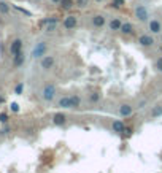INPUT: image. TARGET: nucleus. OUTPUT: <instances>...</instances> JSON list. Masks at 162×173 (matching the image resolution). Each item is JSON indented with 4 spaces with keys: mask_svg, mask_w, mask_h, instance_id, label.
Masks as SVG:
<instances>
[{
    "mask_svg": "<svg viewBox=\"0 0 162 173\" xmlns=\"http://www.w3.org/2000/svg\"><path fill=\"white\" fill-rule=\"evenodd\" d=\"M92 24H94L96 27H103L105 26V18L102 14H96L94 18H92Z\"/></svg>",
    "mask_w": 162,
    "mask_h": 173,
    "instance_id": "9b49d317",
    "label": "nucleus"
},
{
    "mask_svg": "<svg viewBox=\"0 0 162 173\" xmlns=\"http://www.w3.org/2000/svg\"><path fill=\"white\" fill-rule=\"evenodd\" d=\"M89 100H91V102H94V103H96V102H99V100H100V94L92 92V94L89 95Z\"/></svg>",
    "mask_w": 162,
    "mask_h": 173,
    "instance_id": "412c9836",
    "label": "nucleus"
},
{
    "mask_svg": "<svg viewBox=\"0 0 162 173\" xmlns=\"http://www.w3.org/2000/svg\"><path fill=\"white\" fill-rule=\"evenodd\" d=\"M138 43H140L142 46H145V48H148V46L154 45V38L151 35H140L138 37Z\"/></svg>",
    "mask_w": 162,
    "mask_h": 173,
    "instance_id": "423d86ee",
    "label": "nucleus"
},
{
    "mask_svg": "<svg viewBox=\"0 0 162 173\" xmlns=\"http://www.w3.org/2000/svg\"><path fill=\"white\" fill-rule=\"evenodd\" d=\"M148 26H149V30H151L153 34H159V32L162 30V26H160V22H159L157 19H151V21L148 22Z\"/></svg>",
    "mask_w": 162,
    "mask_h": 173,
    "instance_id": "6e6552de",
    "label": "nucleus"
},
{
    "mask_svg": "<svg viewBox=\"0 0 162 173\" xmlns=\"http://www.w3.org/2000/svg\"><path fill=\"white\" fill-rule=\"evenodd\" d=\"M97 2H102V0H97Z\"/></svg>",
    "mask_w": 162,
    "mask_h": 173,
    "instance_id": "2f4dec72",
    "label": "nucleus"
},
{
    "mask_svg": "<svg viewBox=\"0 0 162 173\" xmlns=\"http://www.w3.org/2000/svg\"><path fill=\"white\" fill-rule=\"evenodd\" d=\"M119 114L123 116V118H127V116H130L132 114V107L130 105H121L119 107Z\"/></svg>",
    "mask_w": 162,
    "mask_h": 173,
    "instance_id": "f8f14e48",
    "label": "nucleus"
},
{
    "mask_svg": "<svg viewBox=\"0 0 162 173\" xmlns=\"http://www.w3.org/2000/svg\"><path fill=\"white\" fill-rule=\"evenodd\" d=\"M0 122H2V124H7L8 122V114L7 113H0Z\"/></svg>",
    "mask_w": 162,
    "mask_h": 173,
    "instance_id": "393cba45",
    "label": "nucleus"
},
{
    "mask_svg": "<svg viewBox=\"0 0 162 173\" xmlns=\"http://www.w3.org/2000/svg\"><path fill=\"white\" fill-rule=\"evenodd\" d=\"M53 122H54L56 126H64L65 122H67V116L64 113H56L53 116Z\"/></svg>",
    "mask_w": 162,
    "mask_h": 173,
    "instance_id": "1a4fd4ad",
    "label": "nucleus"
},
{
    "mask_svg": "<svg viewBox=\"0 0 162 173\" xmlns=\"http://www.w3.org/2000/svg\"><path fill=\"white\" fill-rule=\"evenodd\" d=\"M160 116H162V107H160V105L153 107V110H151V118H160Z\"/></svg>",
    "mask_w": 162,
    "mask_h": 173,
    "instance_id": "f3484780",
    "label": "nucleus"
},
{
    "mask_svg": "<svg viewBox=\"0 0 162 173\" xmlns=\"http://www.w3.org/2000/svg\"><path fill=\"white\" fill-rule=\"evenodd\" d=\"M10 132H11L10 126H7V124H5V126L2 127V130H0V135H7V134H10Z\"/></svg>",
    "mask_w": 162,
    "mask_h": 173,
    "instance_id": "a878e982",
    "label": "nucleus"
},
{
    "mask_svg": "<svg viewBox=\"0 0 162 173\" xmlns=\"http://www.w3.org/2000/svg\"><path fill=\"white\" fill-rule=\"evenodd\" d=\"M121 32L126 34V35H130V34L133 32V26H132L130 22H124L123 26H121Z\"/></svg>",
    "mask_w": 162,
    "mask_h": 173,
    "instance_id": "4468645a",
    "label": "nucleus"
},
{
    "mask_svg": "<svg viewBox=\"0 0 162 173\" xmlns=\"http://www.w3.org/2000/svg\"><path fill=\"white\" fill-rule=\"evenodd\" d=\"M53 2H56V3H57V2H60V0H53Z\"/></svg>",
    "mask_w": 162,
    "mask_h": 173,
    "instance_id": "7c9ffc66",
    "label": "nucleus"
},
{
    "mask_svg": "<svg viewBox=\"0 0 162 173\" xmlns=\"http://www.w3.org/2000/svg\"><path fill=\"white\" fill-rule=\"evenodd\" d=\"M22 91H24V83H19V84L16 86L14 92H16V94H22Z\"/></svg>",
    "mask_w": 162,
    "mask_h": 173,
    "instance_id": "bb28decb",
    "label": "nucleus"
},
{
    "mask_svg": "<svg viewBox=\"0 0 162 173\" xmlns=\"http://www.w3.org/2000/svg\"><path fill=\"white\" fill-rule=\"evenodd\" d=\"M156 65H157V68L162 71V57L160 59H157V62H156Z\"/></svg>",
    "mask_w": 162,
    "mask_h": 173,
    "instance_id": "c85d7f7f",
    "label": "nucleus"
},
{
    "mask_svg": "<svg viewBox=\"0 0 162 173\" xmlns=\"http://www.w3.org/2000/svg\"><path fill=\"white\" fill-rule=\"evenodd\" d=\"M56 26H57V22H51L46 26V32H54L56 30Z\"/></svg>",
    "mask_w": 162,
    "mask_h": 173,
    "instance_id": "b1692460",
    "label": "nucleus"
},
{
    "mask_svg": "<svg viewBox=\"0 0 162 173\" xmlns=\"http://www.w3.org/2000/svg\"><path fill=\"white\" fill-rule=\"evenodd\" d=\"M54 65V57L53 56H43L41 57V68L43 70H50Z\"/></svg>",
    "mask_w": 162,
    "mask_h": 173,
    "instance_id": "39448f33",
    "label": "nucleus"
},
{
    "mask_svg": "<svg viewBox=\"0 0 162 173\" xmlns=\"http://www.w3.org/2000/svg\"><path fill=\"white\" fill-rule=\"evenodd\" d=\"M21 49H22V40L16 38V40L11 43V46H10V53H11L13 56H16L18 53H21Z\"/></svg>",
    "mask_w": 162,
    "mask_h": 173,
    "instance_id": "0eeeda50",
    "label": "nucleus"
},
{
    "mask_svg": "<svg viewBox=\"0 0 162 173\" xmlns=\"http://www.w3.org/2000/svg\"><path fill=\"white\" fill-rule=\"evenodd\" d=\"M60 7H62V10H70L75 3H73V0H60Z\"/></svg>",
    "mask_w": 162,
    "mask_h": 173,
    "instance_id": "a211bd4d",
    "label": "nucleus"
},
{
    "mask_svg": "<svg viewBox=\"0 0 162 173\" xmlns=\"http://www.w3.org/2000/svg\"><path fill=\"white\" fill-rule=\"evenodd\" d=\"M5 102V97H2V95H0V103H3Z\"/></svg>",
    "mask_w": 162,
    "mask_h": 173,
    "instance_id": "c756f323",
    "label": "nucleus"
},
{
    "mask_svg": "<svg viewBox=\"0 0 162 173\" xmlns=\"http://www.w3.org/2000/svg\"><path fill=\"white\" fill-rule=\"evenodd\" d=\"M135 14H137V19L140 21V22H146L148 18H149V13H148L146 7H143V5H138L135 8Z\"/></svg>",
    "mask_w": 162,
    "mask_h": 173,
    "instance_id": "7ed1b4c3",
    "label": "nucleus"
},
{
    "mask_svg": "<svg viewBox=\"0 0 162 173\" xmlns=\"http://www.w3.org/2000/svg\"><path fill=\"white\" fill-rule=\"evenodd\" d=\"M8 11H10V7H8V3H5V2H0V13L7 14Z\"/></svg>",
    "mask_w": 162,
    "mask_h": 173,
    "instance_id": "aec40b11",
    "label": "nucleus"
},
{
    "mask_svg": "<svg viewBox=\"0 0 162 173\" xmlns=\"http://www.w3.org/2000/svg\"><path fill=\"white\" fill-rule=\"evenodd\" d=\"M70 98H72V108H78L81 105V98L78 95H72Z\"/></svg>",
    "mask_w": 162,
    "mask_h": 173,
    "instance_id": "6ab92c4d",
    "label": "nucleus"
},
{
    "mask_svg": "<svg viewBox=\"0 0 162 173\" xmlns=\"http://www.w3.org/2000/svg\"><path fill=\"white\" fill-rule=\"evenodd\" d=\"M76 24H78V19H76V16H73V14L67 16V18L64 19V27H65L67 30L75 29V27H76Z\"/></svg>",
    "mask_w": 162,
    "mask_h": 173,
    "instance_id": "20e7f679",
    "label": "nucleus"
},
{
    "mask_svg": "<svg viewBox=\"0 0 162 173\" xmlns=\"http://www.w3.org/2000/svg\"><path fill=\"white\" fill-rule=\"evenodd\" d=\"M59 107L62 108H72V98L70 97H62L59 100Z\"/></svg>",
    "mask_w": 162,
    "mask_h": 173,
    "instance_id": "ddd939ff",
    "label": "nucleus"
},
{
    "mask_svg": "<svg viewBox=\"0 0 162 173\" xmlns=\"http://www.w3.org/2000/svg\"><path fill=\"white\" fill-rule=\"evenodd\" d=\"M10 108H11V111H14V113H16V111H19V105H18L16 102H13V103L10 105Z\"/></svg>",
    "mask_w": 162,
    "mask_h": 173,
    "instance_id": "cd10ccee",
    "label": "nucleus"
},
{
    "mask_svg": "<svg viewBox=\"0 0 162 173\" xmlns=\"http://www.w3.org/2000/svg\"><path fill=\"white\" fill-rule=\"evenodd\" d=\"M113 132H116V134H123L126 132V126H124V122L123 121H113Z\"/></svg>",
    "mask_w": 162,
    "mask_h": 173,
    "instance_id": "9d476101",
    "label": "nucleus"
},
{
    "mask_svg": "<svg viewBox=\"0 0 162 173\" xmlns=\"http://www.w3.org/2000/svg\"><path fill=\"white\" fill-rule=\"evenodd\" d=\"M46 43L44 41H40V43H37V46L34 48V51H32V57H35V59H40V57H43L44 54H46Z\"/></svg>",
    "mask_w": 162,
    "mask_h": 173,
    "instance_id": "f03ea898",
    "label": "nucleus"
},
{
    "mask_svg": "<svg viewBox=\"0 0 162 173\" xmlns=\"http://www.w3.org/2000/svg\"><path fill=\"white\" fill-rule=\"evenodd\" d=\"M24 60H26V57H24V54H22V51L18 53L14 56V67H21L22 64H24Z\"/></svg>",
    "mask_w": 162,
    "mask_h": 173,
    "instance_id": "2eb2a0df",
    "label": "nucleus"
},
{
    "mask_svg": "<svg viewBox=\"0 0 162 173\" xmlns=\"http://www.w3.org/2000/svg\"><path fill=\"white\" fill-rule=\"evenodd\" d=\"M124 5V0H111V7L114 8H121Z\"/></svg>",
    "mask_w": 162,
    "mask_h": 173,
    "instance_id": "4be33fe9",
    "label": "nucleus"
},
{
    "mask_svg": "<svg viewBox=\"0 0 162 173\" xmlns=\"http://www.w3.org/2000/svg\"><path fill=\"white\" fill-rule=\"evenodd\" d=\"M54 97H56V86L54 84H46L44 89H43V98L46 102H51Z\"/></svg>",
    "mask_w": 162,
    "mask_h": 173,
    "instance_id": "f257e3e1",
    "label": "nucleus"
},
{
    "mask_svg": "<svg viewBox=\"0 0 162 173\" xmlns=\"http://www.w3.org/2000/svg\"><path fill=\"white\" fill-rule=\"evenodd\" d=\"M89 5V0H76V7L78 8H86Z\"/></svg>",
    "mask_w": 162,
    "mask_h": 173,
    "instance_id": "5701e85b",
    "label": "nucleus"
},
{
    "mask_svg": "<svg viewBox=\"0 0 162 173\" xmlns=\"http://www.w3.org/2000/svg\"><path fill=\"white\" fill-rule=\"evenodd\" d=\"M121 26H123V22H121L119 19H113V21L110 22V29H111V30H121Z\"/></svg>",
    "mask_w": 162,
    "mask_h": 173,
    "instance_id": "dca6fc26",
    "label": "nucleus"
}]
</instances>
